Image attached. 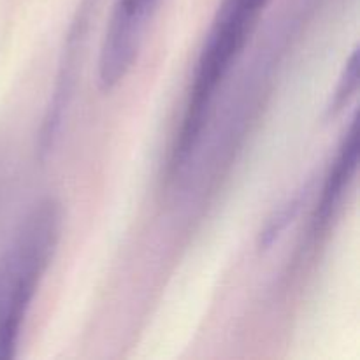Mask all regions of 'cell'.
<instances>
[{
	"instance_id": "7a4b0ae2",
	"label": "cell",
	"mask_w": 360,
	"mask_h": 360,
	"mask_svg": "<svg viewBox=\"0 0 360 360\" xmlns=\"http://www.w3.org/2000/svg\"><path fill=\"white\" fill-rule=\"evenodd\" d=\"M62 204L53 197L28 213L0 266V360L16 355L21 326L58 248Z\"/></svg>"
},
{
	"instance_id": "5b68a950",
	"label": "cell",
	"mask_w": 360,
	"mask_h": 360,
	"mask_svg": "<svg viewBox=\"0 0 360 360\" xmlns=\"http://www.w3.org/2000/svg\"><path fill=\"white\" fill-rule=\"evenodd\" d=\"M359 164V120L355 116L352 120L350 127L345 132L341 141L340 151L334 158L333 165L329 169L326 183H323L322 195H320L319 206H316L315 218H313V227L315 232L326 231L329 227L330 220L336 217L341 202H343L345 192L348 190L350 183L354 181V176L357 172Z\"/></svg>"
},
{
	"instance_id": "3957f363",
	"label": "cell",
	"mask_w": 360,
	"mask_h": 360,
	"mask_svg": "<svg viewBox=\"0 0 360 360\" xmlns=\"http://www.w3.org/2000/svg\"><path fill=\"white\" fill-rule=\"evenodd\" d=\"M158 4L160 0H115L98 51L102 91H111L130 72Z\"/></svg>"
},
{
	"instance_id": "8992f818",
	"label": "cell",
	"mask_w": 360,
	"mask_h": 360,
	"mask_svg": "<svg viewBox=\"0 0 360 360\" xmlns=\"http://www.w3.org/2000/svg\"><path fill=\"white\" fill-rule=\"evenodd\" d=\"M357 83H359V51L355 49L352 53L350 60L347 62V67L343 70V76H341L340 84H338L336 91H334L333 102L329 105V112L330 115H336L338 111L345 108L350 101L352 95L355 94L357 90Z\"/></svg>"
},
{
	"instance_id": "277c9868",
	"label": "cell",
	"mask_w": 360,
	"mask_h": 360,
	"mask_svg": "<svg viewBox=\"0 0 360 360\" xmlns=\"http://www.w3.org/2000/svg\"><path fill=\"white\" fill-rule=\"evenodd\" d=\"M97 4L98 0H81L69 32H67L55 86H53V94L49 97L48 105H46L41 130H39L37 155L41 160H46L51 155L56 143H58L60 134H62L63 123H65L67 112H69L74 91H76L81 60H83L84 53L83 49L86 46L91 18H94Z\"/></svg>"
},
{
	"instance_id": "6da1fadb",
	"label": "cell",
	"mask_w": 360,
	"mask_h": 360,
	"mask_svg": "<svg viewBox=\"0 0 360 360\" xmlns=\"http://www.w3.org/2000/svg\"><path fill=\"white\" fill-rule=\"evenodd\" d=\"M271 0H221L204 39L179 134L171 151V171L188 162L200 141L218 88L245 49Z\"/></svg>"
},
{
	"instance_id": "52a82bcc",
	"label": "cell",
	"mask_w": 360,
	"mask_h": 360,
	"mask_svg": "<svg viewBox=\"0 0 360 360\" xmlns=\"http://www.w3.org/2000/svg\"><path fill=\"white\" fill-rule=\"evenodd\" d=\"M299 206H301V199H299V197H295V199L288 200V202L285 204L280 211H278L276 217H274L273 220H269L266 231L260 234V248H262V246L264 248H269V246L273 245L278 238H280L281 232H283L285 229H287V225L292 221V218L297 214Z\"/></svg>"
}]
</instances>
